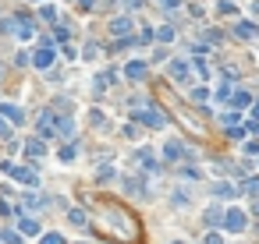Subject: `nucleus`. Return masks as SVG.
<instances>
[{"mask_svg":"<svg viewBox=\"0 0 259 244\" xmlns=\"http://www.w3.org/2000/svg\"><path fill=\"white\" fill-rule=\"evenodd\" d=\"M4 174L18 177L22 184H36V181H40V174H36L32 167H18V163H4Z\"/></svg>","mask_w":259,"mask_h":244,"instance_id":"obj_1","label":"nucleus"},{"mask_svg":"<svg viewBox=\"0 0 259 244\" xmlns=\"http://www.w3.org/2000/svg\"><path fill=\"white\" fill-rule=\"evenodd\" d=\"M224 230L242 234V230H245V213H242V209H228V216H224Z\"/></svg>","mask_w":259,"mask_h":244,"instance_id":"obj_2","label":"nucleus"},{"mask_svg":"<svg viewBox=\"0 0 259 244\" xmlns=\"http://www.w3.org/2000/svg\"><path fill=\"white\" fill-rule=\"evenodd\" d=\"M0 28H4V32H14V35H22V39H32V25L22 21V18H11V21L0 25Z\"/></svg>","mask_w":259,"mask_h":244,"instance_id":"obj_3","label":"nucleus"},{"mask_svg":"<svg viewBox=\"0 0 259 244\" xmlns=\"http://www.w3.org/2000/svg\"><path fill=\"white\" fill-rule=\"evenodd\" d=\"M135 117L142 120V124H150V128H164V124H167V120H164L156 110H142V113H135Z\"/></svg>","mask_w":259,"mask_h":244,"instance_id":"obj_4","label":"nucleus"},{"mask_svg":"<svg viewBox=\"0 0 259 244\" xmlns=\"http://www.w3.org/2000/svg\"><path fill=\"white\" fill-rule=\"evenodd\" d=\"M32 64H36V67H50V64H54V46L46 43V46H43L40 53H36V57H32Z\"/></svg>","mask_w":259,"mask_h":244,"instance_id":"obj_5","label":"nucleus"},{"mask_svg":"<svg viewBox=\"0 0 259 244\" xmlns=\"http://www.w3.org/2000/svg\"><path fill=\"white\" fill-rule=\"evenodd\" d=\"M0 113H4L8 120H14V124H22V120H25V113H22L14 103H0Z\"/></svg>","mask_w":259,"mask_h":244,"instance_id":"obj_6","label":"nucleus"},{"mask_svg":"<svg viewBox=\"0 0 259 244\" xmlns=\"http://www.w3.org/2000/svg\"><path fill=\"white\" fill-rule=\"evenodd\" d=\"M124 74L135 78V81H142V78H146V64H142V60H132V64L124 67Z\"/></svg>","mask_w":259,"mask_h":244,"instance_id":"obj_7","label":"nucleus"},{"mask_svg":"<svg viewBox=\"0 0 259 244\" xmlns=\"http://www.w3.org/2000/svg\"><path fill=\"white\" fill-rule=\"evenodd\" d=\"M25 152H28V156H43V152H46V145H43L40 138H28V142H25Z\"/></svg>","mask_w":259,"mask_h":244,"instance_id":"obj_8","label":"nucleus"},{"mask_svg":"<svg viewBox=\"0 0 259 244\" xmlns=\"http://www.w3.org/2000/svg\"><path fill=\"white\" fill-rule=\"evenodd\" d=\"M22 234H25V237H36V234H40V223L28 220V216H22Z\"/></svg>","mask_w":259,"mask_h":244,"instance_id":"obj_9","label":"nucleus"},{"mask_svg":"<svg viewBox=\"0 0 259 244\" xmlns=\"http://www.w3.org/2000/svg\"><path fill=\"white\" fill-rule=\"evenodd\" d=\"M128 28H132V21H128V18H118V21H110V32H114V35H124Z\"/></svg>","mask_w":259,"mask_h":244,"instance_id":"obj_10","label":"nucleus"},{"mask_svg":"<svg viewBox=\"0 0 259 244\" xmlns=\"http://www.w3.org/2000/svg\"><path fill=\"white\" fill-rule=\"evenodd\" d=\"M167 71H170V78H184V74H188V67H184L181 60H170V67H167Z\"/></svg>","mask_w":259,"mask_h":244,"instance_id":"obj_11","label":"nucleus"},{"mask_svg":"<svg viewBox=\"0 0 259 244\" xmlns=\"http://www.w3.org/2000/svg\"><path fill=\"white\" fill-rule=\"evenodd\" d=\"M213 195H216V198H234V188H231V184H216Z\"/></svg>","mask_w":259,"mask_h":244,"instance_id":"obj_12","label":"nucleus"},{"mask_svg":"<svg viewBox=\"0 0 259 244\" xmlns=\"http://www.w3.org/2000/svg\"><path fill=\"white\" fill-rule=\"evenodd\" d=\"M164 156H167L170 163H174V159H181V145H178V142H170V145L164 149Z\"/></svg>","mask_w":259,"mask_h":244,"instance_id":"obj_13","label":"nucleus"},{"mask_svg":"<svg viewBox=\"0 0 259 244\" xmlns=\"http://www.w3.org/2000/svg\"><path fill=\"white\" fill-rule=\"evenodd\" d=\"M234 32H238L242 39H248V35H256V25H248V21H242V25H238Z\"/></svg>","mask_w":259,"mask_h":244,"instance_id":"obj_14","label":"nucleus"},{"mask_svg":"<svg viewBox=\"0 0 259 244\" xmlns=\"http://www.w3.org/2000/svg\"><path fill=\"white\" fill-rule=\"evenodd\" d=\"M231 106H234V110H245V106H248V92H238V96L231 99Z\"/></svg>","mask_w":259,"mask_h":244,"instance_id":"obj_15","label":"nucleus"},{"mask_svg":"<svg viewBox=\"0 0 259 244\" xmlns=\"http://www.w3.org/2000/svg\"><path fill=\"white\" fill-rule=\"evenodd\" d=\"M138 163H142V167H146V170H153V167H156V163H153V156H150V152H146V149L138 152Z\"/></svg>","mask_w":259,"mask_h":244,"instance_id":"obj_16","label":"nucleus"},{"mask_svg":"<svg viewBox=\"0 0 259 244\" xmlns=\"http://www.w3.org/2000/svg\"><path fill=\"white\" fill-rule=\"evenodd\" d=\"M206 223H210V227H216V223H224V220H220V209H210V213H206Z\"/></svg>","mask_w":259,"mask_h":244,"instance_id":"obj_17","label":"nucleus"},{"mask_svg":"<svg viewBox=\"0 0 259 244\" xmlns=\"http://www.w3.org/2000/svg\"><path fill=\"white\" fill-rule=\"evenodd\" d=\"M245 191H248V195L256 198V195H259V177H252V181H245Z\"/></svg>","mask_w":259,"mask_h":244,"instance_id":"obj_18","label":"nucleus"},{"mask_svg":"<svg viewBox=\"0 0 259 244\" xmlns=\"http://www.w3.org/2000/svg\"><path fill=\"white\" fill-rule=\"evenodd\" d=\"M71 223H75V227H86V213H78V209H71Z\"/></svg>","mask_w":259,"mask_h":244,"instance_id":"obj_19","label":"nucleus"},{"mask_svg":"<svg viewBox=\"0 0 259 244\" xmlns=\"http://www.w3.org/2000/svg\"><path fill=\"white\" fill-rule=\"evenodd\" d=\"M43 244H64V237H60V234H46Z\"/></svg>","mask_w":259,"mask_h":244,"instance_id":"obj_20","label":"nucleus"},{"mask_svg":"<svg viewBox=\"0 0 259 244\" xmlns=\"http://www.w3.org/2000/svg\"><path fill=\"white\" fill-rule=\"evenodd\" d=\"M156 35H160V39H164V43H170V39H174V28H160V32H156Z\"/></svg>","mask_w":259,"mask_h":244,"instance_id":"obj_21","label":"nucleus"},{"mask_svg":"<svg viewBox=\"0 0 259 244\" xmlns=\"http://www.w3.org/2000/svg\"><path fill=\"white\" fill-rule=\"evenodd\" d=\"M228 138H234V142H242V138H245V131H242V128H231V131H228Z\"/></svg>","mask_w":259,"mask_h":244,"instance_id":"obj_22","label":"nucleus"},{"mask_svg":"<svg viewBox=\"0 0 259 244\" xmlns=\"http://www.w3.org/2000/svg\"><path fill=\"white\" fill-rule=\"evenodd\" d=\"M0 237H4L8 244H18V234H11V230H4V234H0Z\"/></svg>","mask_w":259,"mask_h":244,"instance_id":"obj_23","label":"nucleus"},{"mask_svg":"<svg viewBox=\"0 0 259 244\" xmlns=\"http://www.w3.org/2000/svg\"><path fill=\"white\" fill-rule=\"evenodd\" d=\"M206 244H224V237H220V234H210V237H206Z\"/></svg>","mask_w":259,"mask_h":244,"instance_id":"obj_24","label":"nucleus"},{"mask_svg":"<svg viewBox=\"0 0 259 244\" xmlns=\"http://www.w3.org/2000/svg\"><path fill=\"white\" fill-rule=\"evenodd\" d=\"M0 138H11V128L4 124V120H0Z\"/></svg>","mask_w":259,"mask_h":244,"instance_id":"obj_25","label":"nucleus"},{"mask_svg":"<svg viewBox=\"0 0 259 244\" xmlns=\"http://www.w3.org/2000/svg\"><path fill=\"white\" fill-rule=\"evenodd\" d=\"M252 120H259V103H256V106H252Z\"/></svg>","mask_w":259,"mask_h":244,"instance_id":"obj_26","label":"nucleus"},{"mask_svg":"<svg viewBox=\"0 0 259 244\" xmlns=\"http://www.w3.org/2000/svg\"><path fill=\"white\" fill-rule=\"evenodd\" d=\"M164 4H167V7H178V4H181V0H164Z\"/></svg>","mask_w":259,"mask_h":244,"instance_id":"obj_27","label":"nucleus"}]
</instances>
